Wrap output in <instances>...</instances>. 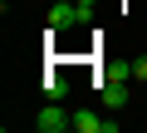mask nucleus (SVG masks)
Instances as JSON below:
<instances>
[{"instance_id":"f257e3e1","label":"nucleus","mask_w":147,"mask_h":133,"mask_svg":"<svg viewBox=\"0 0 147 133\" xmlns=\"http://www.w3.org/2000/svg\"><path fill=\"white\" fill-rule=\"evenodd\" d=\"M88 20V5H74V0H54L49 5V30H74Z\"/></svg>"},{"instance_id":"f03ea898","label":"nucleus","mask_w":147,"mask_h":133,"mask_svg":"<svg viewBox=\"0 0 147 133\" xmlns=\"http://www.w3.org/2000/svg\"><path fill=\"white\" fill-rule=\"evenodd\" d=\"M34 128H39V133H64V128H74V113H64V108L49 99V104L34 113Z\"/></svg>"},{"instance_id":"7ed1b4c3","label":"nucleus","mask_w":147,"mask_h":133,"mask_svg":"<svg viewBox=\"0 0 147 133\" xmlns=\"http://www.w3.org/2000/svg\"><path fill=\"white\" fill-rule=\"evenodd\" d=\"M74 133H118V118H98L93 108H74Z\"/></svg>"},{"instance_id":"20e7f679","label":"nucleus","mask_w":147,"mask_h":133,"mask_svg":"<svg viewBox=\"0 0 147 133\" xmlns=\"http://www.w3.org/2000/svg\"><path fill=\"white\" fill-rule=\"evenodd\" d=\"M123 104H127V84H123V79H108V84H103V108L118 113Z\"/></svg>"},{"instance_id":"39448f33","label":"nucleus","mask_w":147,"mask_h":133,"mask_svg":"<svg viewBox=\"0 0 147 133\" xmlns=\"http://www.w3.org/2000/svg\"><path fill=\"white\" fill-rule=\"evenodd\" d=\"M64 94V79H44V99H59Z\"/></svg>"},{"instance_id":"423d86ee","label":"nucleus","mask_w":147,"mask_h":133,"mask_svg":"<svg viewBox=\"0 0 147 133\" xmlns=\"http://www.w3.org/2000/svg\"><path fill=\"white\" fill-rule=\"evenodd\" d=\"M132 79H147V59H132V69H127Z\"/></svg>"}]
</instances>
